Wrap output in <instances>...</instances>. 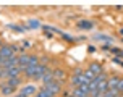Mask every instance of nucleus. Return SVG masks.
I'll return each instance as SVG.
<instances>
[{"mask_svg": "<svg viewBox=\"0 0 123 97\" xmlns=\"http://www.w3.org/2000/svg\"><path fill=\"white\" fill-rule=\"evenodd\" d=\"M21 71H25V67H10V68H5L3 76H8V78H18Z\"/></svg>", "mask_w": 123, "mask_h": 97, "instance_id": "1", "label": "nucleus"}, {"mask_svg": "<svg viewBox=\"0 0 123 97\" xmlns=\"http://www.w3.org/2000/svg\"><path fill=\"white\" fill-rule=\"evenodd\" d=\"M13 50H15V48L10 47V45H2V47H0V60H8V58L15 57V55H13Z\"/></svg>", "mask_w": 123, "mask_h": 97, "instance_id": "2", "label": "nucleus"}, {"mask_svg": "<svg viewBox=\"0 0 123 97\" xmlns=\"http://www.w3.org/2000/svg\"><path fill=\"white\" fill-rule=\"evenodd\" d=\"M21 94H25L26 97H34L37 94V89H36V86H31V84H28V86H23L21 87Z\"/></svg>", "mask_w": 123, "mask_h": 97, "instance_id": "3", "label": "nucleus"}, {"mask_svg": "<svg viewBox=\"0 0 123 97\" xmlns=\"http://www.w3.org/2000/svg\"><path fill=\"white\" fill-rule=\"evenodd\" d=\"M45 89H49L50 92H52V94H54V96H57V94H58V92L62 91V86H60V81H54V83H52V84H49L47 86V87H45Z\"/></svg>", "mask_w": 123, "mask_h": 97, "instance_id": "4", "label": "nucleus"}, {"mask_svg": "<svg viewBox=\"0 0 123 97\" xmlns=\"http://www.w3.org/2000/svg\"><path fill=\"white\" fill-rule=\"evenodd\" d=\"M47 71H49V70H47L45 65H37V67H36V76H34V79H42L44 74H45Z\"/></svg>", "mask_w": 123, "mask_h": 97, "instance_id": "5", "label": "nucleus"}, {"mask_svg": "<svg viewBox=\"0 0 123 97\" xmlns=\"http://www.w3.org/2000/svg\"><path fill=\"white\" fill-rule=\"evenodd\" d=\"M120 79L122 78H118V76H110V78L107 79V87H109V89H117Z\"/></svg>", "mask_w": 123, "mask_h": 97, "instance_id": "6", "label": "nucleus"}, {"mask_svg": "<svg viewBox=\"0 0 123 97\" xmlns=\"http://www.w3.org/2000/svg\"><path fill=\"white\" fill-rule=\"evenodd\" d=\"M42 81H44V87H47L49 84H52V83L55 81V78H54L52 71H47V73H45V74H44V78H42Z\"/></svg>", "mask_w": 123, "mask_h": 97, "instance_id": "7", "label": "nucleus"}, {"mask_svg": "<svg viewBox=\"0 0 123 97\" xmlns=\"http://www.w3.org/2000/svg\"><path fill=\"white\" fill-rule=\"evenodd\" d=\"M87 70H91V71L97 76V74H100V73H102V65H100V63H97V61H94V63H91V65H89V68H87Z\"/></svg>", "mask_w": 123, "mask_h": 97, "instance_id": "8", "label": "nucleus"}, {"mask_svg": "<svg viewBox=\"0 0 123 97\" xmlns=\"http://www.w3.org/2000/svg\"><path fill=\"white\" fill-rule=\"evenodd\" d=\"M78 28L80 29H92L94 28V23L92 21H87V19H83V21H78Z\"/></svg>", "mask_w": 123, "mask_h": 97, "instance_id": "9", "label": "nucleus"}, {"mask_svg": "<svg viewBox=\"0 0 123 97\" xmlns=\"http://www.w3.org/2000/svg\"><path fill=\"white\" fill-rule=\"evenodd\" d=\"M96 41H104L107 45H110V44L113 42V39H112L110 36H105V34H96Z\"/></svg>", "mask_w": 123, "mask_h": 97, "instance_id": "10", "label": "nucleus"}, {"mask_svg": "<svg viewBox=\"0 0 123 97\" xmlns=\"http://www.w3.org/2000/svg\"><path fill=\"white\" fill-rule=\"evenodd\" d=\"M21 84V79H19V76L18 78H8V81H6V86H10V87H18V86Z\"/></svg>", "mask_w": 123, "mask_h": 97, "instance_id": "11", "label": "nucleus"}, {"mask_svg": "<svg viewBox=\"0 0 123 97\" xmlns=\"http://www.w3.org/2000/svg\"><path fill=\"white\" fill-rule=\"evenodd\" d=\"M18 65L19 67H28V65H29V55H19L18 57Z\"/></svg>", "mask_w": 123, "mask_h": 97, "instance_id": "12", "label": "nucleus"}, {"mask_svg": "<svg viewBox=\"0 0 123 97\" xmlns=\"http://www.w3.org/2000/svg\"><path fill=\"white\" fill-rule=\"evenodd\" d=\"M25 74L28 78H34L36 76V67H31V65L25 67Z\"/></svg>", "mask_w": 123, "mask_h": 97, "instance_id": "13", "label": "nucleus"}, {"mask_svg": "<svg viewBox=\"0 0 123 97\" xmlns=\"http://www.w3.org/2000/svg\"><path fill=\"white\" fill-rule=\"evenodd\" d=\"M34 97H54V94L49 91V89H45V87H42L41 91H37V94Z\"/></svg>", "mask_w": 123, "mask_h": 97, "instance_id": "14", "label": "nucleus"}, {"mask_svg": "<svg viewBox=\"0 0 123 97\" xmlns=\"http://www.w3.org/2000/svg\"><path fill=\"white\" fill-rule=\"evenodd\" d=\"M52 74H54V78H58V79H60V84L63 83V81H62V79L65 78V71H63V70H54V71H52Z\"/></svg>", "mask_w": 123, "mask_h": 97, "instance_id": "15", "label": "nucleus"}, {"mask_svg": "<svg viewBox=\"0 0 123 97\" xmlns=\"http://www.w3.org/2000/svg\"><path fill=\"white\" fill-rule=\"evenodd\" d=\"M13 91H15V89H13V87H10V86H2V94H3V96H6V97H8V96H12V94H13Z\"/></svg>", "mask_w": 123, "mask_h": 97, "instance_id": "16", "label": "nucleus"}, {"mask_svg": "<svg viewBox=\"0 0 123 97\" xmlns=\"http://www.w3.org/2000/svg\"><path fill=\"white\" fill-rule=\"evenodd\" d=\"M107 79H109V78H107V74H105V73H100V74H97V76L94 78V81H96L97 84H100V83H105Z\"/></svg>", "mask_w": 123, "mask_h": 97, "instance_id": "17", "label": "nucleus"}, {"mask_svg": "<svg viewBox=\"0 0 123 97\" xmlns=\"http://www.w3.org/2000/svg\"><path fill=\"white\" fill-rule=\"evenodd\" d=\"M28 28H31V29H36V28H42V24L39 23L37 19H29V23H28Z\"/></svg>", "mask_w": 123, "mask_h": 97, "instance_id": "18", "label": "nucleus"}, {"mask_svg": "<svg viewBox=\"0 0 123 97\" xmlns=\"http://www.w3.org/2000/svg\"><path fill=\"white\" fill-rule=\"evenodd\" d=\"M8 28H12V29L18 31V32H25V31H28V26H16V24H8Z\"/></svg>", "mask_w": 123, "mask_h": 97, "instance_id": "19", "label": "nucleus"}, {"mask_svg": "<svg viewBox=\"0 0 123 97\" xmlns=\"http://www.w3.org/2000/svg\"><path fill=\"white\" fill-rule=\"evenodd\" d=\"M83 76H84L86 79H89V81H92V79L96 78V74H94L91 70H84V71H83Z\"/></svg>", "mask_w": 123, "mask_h": 97, "instance_id": "20", "label": "nucleus"}, {"mask_svg": "<svg viewBox=\"0 0 123 97\" xmlns=\"http://www.w3.org/2000/svg\"><path fill=\"white\" fill-rule=\"evenodd\" d=\"M104 97H118V89H109L104 94Z\"/></svg>", "mask_w": 123, "mask_h": 97, "instance_id": "21", "label": "nucleus"}, {"mask_svg": "<svg viewBox=\"0 0 123 97\" xmlns=\"http://www.w3.org/2000/svg\"><path fill=\"white\" fill-rule=\"evenodd\" d=\"M97 87H99V84L96 83V81H94V79H92L91 83H89V91H91V94L97 92ZM89 97H91V96H89Z\"/></svg>", "mask_w": 123, "mask_h": 97, "instance_id": "22", "label": "nucleus"}, {"mask_svg": "<svg viewBox=\"0 0 123 97\" xmlns=\"http://www.w3.org/2000/svg\"><path fill=\"white\" fill-rule=\"evenodd\" d=\"M29 65L31 67H37L39 65V58H37L36 55H29Z\"/></svg>", "mask_w": 123, "mask_h": 97, "instance_id": "23", "label": "nucleus"}, {"mask_svg": "<svg viewBox=\"0 0 123 97\" xmlns=\"http://www.w3.org/2000/svg\"><path fill=\"white\" fill-rule=\"evenodd\" d=\"M73 96H74V97H89V96H86L84 92H81L80 89H78V87H74V91H73Z\"/></svg>", "mask_w": 123, "mask_h": 97, "instance_id": "24", "label": "nucleus"}, {"mask_svg": "<svg viewBox=\"0 0 123 97\" xmlns=\"http://www.w3.org/2000/svg\"><path fill=\"white\" fill-rule=\"evenodd\" d=\"M62 37H63L65 41H68V42H73V41H74V37L68 36V34H65V32H62Z\"/></svg>", "mask_w": 123, "mask_h": 97, "instance_id": "25", "label": "nucleus"}, {"mask_svg": "<svg viewBox=\"0 0 123 97\" xmlns=\"http://www.w3.org/2000/svg\"><path fill=\"white\" fill-rule=\"evenodd\" d=\"M117 89H118V92H123V79H120V83H118Z\"/></svg>", "mask_w": 123, "mask_h": 97, "instance_id": "26", "label": "nucleus"}, {"mask_svg": "<svg viewBox=\"0 0 123 97\" xmlns=\"http://www.w3.org/2000/svg\"><path fill=\"white\" fill-rule=\"evenodd\" d=\"M3 73H5V68L0 67V76H3Z\"/></svg>", "mask_w": 123, "mask_h": 97, "instance_id": "27", "label": "nucleus"}, {"mask_svg": "<svg viewBox=\"0 0 123 97\" xmlns=\"http://www.w3.org/2000/svg\"><path fill=\"white\" fill-rule=\"evenodd\" d=\"M12 97H26L25 94H21V92H19V94H16V96H12Z\"/></svg>", "mask_w": 123, "mask_h": 97, "instance_id": "28", "label": "nucleus"}, {"mask_svg": "<svg viewBox=\"0 0 123 97\" xmlns=\"http://www.w3.org/2000/svg\"><path fill=\"white\" fill-rule=\"evenodd\" d=\"M120 34H122V36H123V28H122V29H120Z\"/></svg>", "mask_w": 123, "mask_h": 97, "instance_id": "29", "label": "nucleus"}, {"mask_svg": "<svg viewBox=\"0 0 123 97\" xmlns=\"http://www.w3.org/2000/svg\"><path fill=\"white\" fill-rule=\"evenodd\" d=\"M70 97H74V96H70Z\"/></svg>", "mask_w": 123, "mask_h": 97, "instance_id": "30", "label": "nucleus"}, {"mask_svg": "<svg viewBox=\"0 0 123 97\" xmlns=\"http://www.w3.org/2000/svg\"><path fill=\"white\" fill-rule=\"evenodd\" d=\"M0 47H2V44H0Z\"/></svg>", "mask_w": 123, "mask_h": 97, "instance_id": "31", "label": "nucleus"}, {"mask_svg": "<svg viewBox=\"0 0 123 97\" xmlns=\"http://www.w3.org/2000/svg\"><path fill=\"white\" fill-rule=\"evenodd\" d=\"M122 42H123V39H122Z\"/></svg>", "mask_w": 123, "mask_h": 97, "instance_id": "32", "label": "nucleus"}]
</instances>
